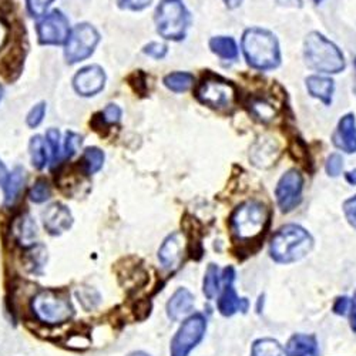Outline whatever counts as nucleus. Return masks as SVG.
I'll use <instances>...</instances> for the list:
<instances>
[{
    "label": "nucleus",
    "instance_id": "nucleus-1",
    "mask_svg": "<svg viewBox=\"0 0 356 356\" xmlns=\"http://www.w3.org/2000/svg\"><path fill=\"white\" fill-rule=\"evenodd\" d=\"M229 231L235 244L243 248L261 244L271 225V210L258 200L240 204L229 217Z\"/></svg>",
    "mask_w": 356,
    "mask_h": 356
},
{
    "label": "nucleus",
    "instance_id": "nucleus-2",
    "mask_svg": "<svg viewBox=\"0 0 356 356\" xmlns=\"http://www.w3.org/2000/svg\"><path fill=\"white\" fill-rule=\"evenodd\" d=\"M241 47L250 67L268 72L281 65V50L278 39L266 29L250 27L244 32Z\"/></svg>",
    "mask_w": 356,
    "mask_h": 356
},
{
    "label": "nucleus",
    "instance_id": "nucleus-3",
    "mask_svg": "<svg viewBox=\"0 0 356 356\" xmlns=\"http://www.w3.org/2000/svg\"><path fill=\"white\" fill-rule=\"evenodd\" d=\"M314 247V238L307 228L298 224L281 227L270 241V257L274 262L289 265L305 258Z\"/></svg>",
    "mask_w": 356,
    "mask_h": 356
},
{
    "label": "nucleus",
    "instance_id": "nucleus-4",
    "mask_svg": "<svg viewBox=\"0 0 356 356\" xmlns=\"http://www.w3.org/2000/svg\"><path fill=\"white\" fill-rule=\"evenodd\" d=\"M304 58L311 70L323 74H338L346 67L342 50L319 32H311L305 38Z\"/></svg>",
    "mask_w": 356,
    "mask_h": 356
},
{
    "label": "nucleus",
    "instance_id": "nucleus-5",
    "mask_svg": "<svg viewBox=\"0 0 356 356\" xmlns=\"http://www.w3.org/2000/svg\"><path fill=\"white\" fill-rule=\"evenodd\" d=\"M33 318L46 326H60L73 319L76 311L70 296L57 289H42L31 300Z\"/></svg>",
    "mask_w": 356,
    "mask_h": 356
},
{
    "label": "nucleus",
    "instance_id": "nucleus-6",
    "mask_svg": "<svg viewBox=\"0 0 356 356\" xmlns=\"http://www.w3.org/2000/svg\"><path fill=\"white\" fill-rule=\"evenodd\" d=\"M154 22L157 33L163 39L181 42L187 36L191 15L183 0H161L154 13Z\"/></svg>",
    "mask_w": 356,
    "mask_h": 356
},
{
    "label": "nucleus",
    "instance_id": "nucleus-7",
    "mask_svg": "<svg viewBox=\"0 0 356 356\" xmlns=\"http://www.w3.org/2000/svg\"><path fill=\"white\" fill-rule=\"evenodd\" d=\"M195 97L207 107L217 111H227L236 103V88L231 81L211 74L204 77L197 86Z\"/></svg>",
    "mask_w": 356,
    "mask_h": 356
},
{
    "label": "nucleus",
    "instance_id": "nucleus-8",
    "mask_svg": "<svg viewBox=\"0 0 356 356\" xmlns=\"http://www.w3.org/2000/svg\"><path fill=\"white\" fill-rule=\"evenodd\" d=\"M207 326L209 322L204 314L194 312L188 315L171 339L170 356H190L204 339Z\"/></svg>",
    "mask_w": 356,
    "mask_h": 356
},
{
    "label": "nucleus",
    "instance_id": "nucleus-9",
    "mask_svg": "<svg viewBox=\"0 0 356 356\" xmlns=\"http://www.w3.org/2000/svg\"><path fill=\"white\" fill-rule=\"evenodd\" d=\"M100 43V33L90 23L76 24L65 43V57L69 65H77L92 57L97 44Z\"/></svg>",
    "mask_w": 356,
    "mask_h": 356
},
{
    "label": "nucleus",
    "instance_id": "nucleus-10",
    "mask_svg": "<svg viewBox=\"0 0 356 356\" xmlns=\"http://www.w3.org/2000/svg\"><path fill=\"white\" fill-rule=\"evenodd\" d=\"M302 191H304L302 174L296 168L288 170L280 178L275 188V198L281 213L288 214L293 211L302 201Z\"/></svg>",
    "mask_w": 356,
    "mask_h": 356
},
{
    "label": "nucleus",
    "instance_id": "nucleus-11",
    "mask_svg": "<svg viewBox=\"0 0 356 356\" xmlns=\"http://www.w3.org/2000/svg\"><path fill=\"white\" fill-rule=\"evenodd\" d=\"M36 31L40 44L58 46L66 43L72 29L69 19L60 10H53L38 22Z\"/></svg>",
    "mask_w": 356,
    "mask_h": 356
},
{
    "label": "nucleus",
    "instance_id": "nucleus-12",
    "mask_svg": "<svg viewBox=\"0 0 356 356\" xmlns=\"http://www.w3.org/2000/svg\"><path fill=\"white\" fill-rule=\"evenodd\" d=\"M221 281L222 286L218 293L217 298V309L218 312L228 318L234 316L236 312H243L245 314L250 308V302L247 298H240V295L236 293L234 288V281H235V270L232 266H227L221 271Z\"/></svg>",
    "mask_w": 356,
    "mask_h": 356
},
{
    "label": "nucleus",
    "instance_id": "nucleus-13",
    "mask_svg": "<svg viewBox=\"0 0 356 356\" xmlns=\"http://www.w3.org/2000/svg\"><path fill=\"white\" fill-rule=\"evenodd\" d=\"M187 248L188 241L183 232L175 231L170 234L159 248V261L163 265V268L167 271L178 268L183 262Z\"/></svg>",
    "mask_w": 356,
    "mask_h": 356
},
{
    "label": "nucleus",
    "instance_id": "nucleus-14",
    "mask_svg": "<svg viewBox=\"0 0 356 356\" xmlns=\"http://www.w3.org/2000/svg\"><path fill=\"white\" fill-rule=\"evenodd\" d=\"M106 86V73L97 65L80 69L73 77V87L81 97H93L99 95Z\"/></svg>",
    "mask_w": 356,
    "mask_h": 356
},
{
    "label": "nucleus",
    "instance_id": "nucleus-15",
    "mask_svg": "<svg viewBox=\"0 0 356 356\" xmlns=\"http://www.w3.org/2000/svg\"><path fill=\"white\" fill-rule=\"evenodd\" d=\"M43 227L47 234L57 236L69 231L73 225V216L62 202H53L43 211Z\"/></svg>",
    "mask_w": 356,
    "mask_h": 356
},
{
    "label": "nucleus",
    "instance_id": "nucleus-16",
    "mask_svg": "<svg viewBox=\"0 0 356 356\" xmlns=\"http://www.w3.org/2000/svg\"><path fill=\"white\" fill-rule=\"evenodd\" d=\"M332 143L338 148V150H341L346 154L356 153V120H355V114L348 113L341 118L334 134H332Z\"/></svg>",
    "mask_w": 356,
    "mask_h": 356
},
{
    "label": "nucleus",
    "instance_id": "nucleus-17",
    "mask_svg": "<svg viewBox=\"0 0 356 356\" xmlns=\"http://www.w3.org/2000/svg\"><path fill=\"white\" fill-rule=\"evenodd\" d=\"M280 156L281 150L278 143L270 137L259 138L250 152V160L258 168H270L277 163Z\"/></svg>",
    "mask_w": 356,
    "mask_h": 356
},
{
    "label": "nucleus",
    "instance_id": "nucleus-18",
    "mask_svg": "<svg viewBox=\"0 0 356 356\" xmlns=\"http://www.w3.org/2000/svg\"><path fill=\"white\" fill-rule=\"evenodd\" d=\"M194 295L187 288H178L170 296L165 305V312L170 321L178 322L193 314L194 309Z\"/></svg>",
    "mask_w": 356,
    "mask_h": 356
},
{
    "label": "nucleus",
    "instance_id": "nucleus-19",
    "mask_svg": "<svg viewBox=\"0 0 356 356\" xmlns=\"http://www.w3.org/2000/svg\"><path fill=\"white\" fill-rule=\"evenodd\" d=\"M12 238L23 250L36 245L38 225L29 214H20L12 224Z\"/></svg>",
    "mask_w": 356,
    "mask_h": 356
},
{
    "label": "nucleus",
    "instance_id": "nucleus-20",
    "mask_svg": "<svg viewBox=\"0 0 356 356\" xmlns=\"http://www.w3.org/2000/svg\"><path fill=\"white\" fill-rule=\"evenodd\" d=\"M285 356H321L315 335L293 334L285 345Z\"/></svg>",
    "mask_w": 356,
    "mask_h": 356
},
{
    "label": "nucleus",
    "instance_id": "nucleus-21",
    "mask_svg": "<svg viewBox=\"0 0 356 356\" xmlns=\"http://www.w3.org/2000/svg\"><path fill=\"white\" fill-rule=\"evenodd\" d=\"M305 84H307L308 93L314 99H318L325 106H330L332 103V96L335 92V83L332 79L314 74L307 77Z\"/></svg>",
    "mask_w": 356,
    "mask_h": 356
},
{
    "label": "nucleus",
    "instance_id": "nucleus-22",
    "mask_svg": "<svg viewBox=\"0 0 356 356\" xmlns=\"http://www.w3.org/2000/svg\"><path fill=\"white\" fill-rule=\"evenodd\" d=\"M24 183H26V175H24V170L20 167H16L6 178V181L3 184V190H5V202L8 205L15 204L23 188H24Z\"/></svg>",
    "mask_w": 356,
    "mask_h": 356
},
{
    "label": "nucleus",
    "instance_id": "nucleus-23",
    "mask_svg": "<svg viewBox=\"0 0 356 356\" xmlns=\"http://www.w3.org/2000/svg\"><path fill=\"white\" fill-rule=\"evenodd\" d=\"M221 286H222V281H221V271L218 268V265L210 264L207 266L205 274H204L202 293L209 301H214L221 291Z\"/></svg>",
    "mask_w": 356,
    "mask_h": 356
},
{
    "label": "nucleus",
    "instance_id": "nucleus-24",
    "mask_svg": "<svg viewBox=\"0 0 356 356\" xmlns=\"http://www.w3.org/2000/svg\"><path fill=\"white\" fill-rule=\"evenodd\" d=\"M210 49L211 51L218 56L222 60H231L235 62L240 56L238 44L228 36H216L210 40Z\"/></svg>",
    "mask_w": 356,
    "mask_h": 356
},
{
    "label": "nucleus",
    "instance_id": "nucleus-25",
    "mask_svg": "<svg viewBox=\"0 0 356 356\" xmlns=\"http://www.w3.org/2000/svg\"><path fill=\"white\" fill-rule=\"evenodd\" d=\"M163 83L172 93H186L194 87L195 77L188 72H172L164 77Z\"/></svg>",
    "mask_w": 356,
    "mask_h": 356
},
{
    "label": "nucleus",
    "instance_id": "nucleus-26",
    "mask_svg": "<svg viewBox=\"0 0 356 356\" xmlns=\"http://www.w3.org/2000/svg\"><path fill=\"white\" fill-rule=\"evenodd\" d=\"M104 159V153L99 147H87L80 159V168L86 175H93L103 168Z\"/></svg>",
    "mask_w": 356,
    "mask_h": 356
},
{
    "label": "nucleus",
    "instance_id": "nucleus-27",
    "mask_svg": "<svg viewBox=\"0 0 356 356\" xmlns=\"http://www.w3.org/2000/svg\"><path fill=\"white\" fill-rule=\"evenodd\" d=\"M46 261H47V250L43 245L36 244L26 250L24 268L27 270V273L35 274V275L42 274Z\"/></svg>",
    "mask_w": 356,
    "mask_h": 356
},
{
    "label": "nucleus",
    "instance_id": "nucleus-28",
    "mask_svg": "<svg viewBox=\"0 0 356 356\" xmlns=\"http://www.w3.org/2000/svg\"><path fill=\"white\" fill-rule=\"evenodd\" d=\"M122 115H123V111L117 104H113V103L107 104L103 111L95 115V120H93L95 130H99L102 127L108 129L111 126L118 124L122 120Z\"/></svg>",
    "mask_w": 356,
    "mask_h": 356
},
{
    "label": "nucleus",
    "instance_id": "nucleus-29",
    "mask_svg": "<svg viewBox=\"0 0 356 356\" xmlns=\"http://www.w3.org/2000/svg\"><path fill=\"white\" fill-rule=\"evenodd\" d=\"M251 356H284V348L274 338H259L251 346Z\"/></svg>",
    "mask_w": 356,
    "mask_h": 356
},
{
    "label": "nucleus",
    "instance_id": "nucleus-30",
    "mask_svg": "<svg viewBox=\"0 0 356 356\" xmlns=\"http://www.w3.org/2000/svg\"><path fill=\"white\" fill-rule=\"evenodd\" d=\"M29 150H31V160L32 165L36 170H43L47 165V150H46V141L42 136H35L31 138L29 144Z\"/></svg>",
    "mask_w": 356,
    "mask_h": 356
},
{
    "label": "nucleus",
    "instance_id": "nucleus-31",
    "mask_svg": "<svg viewBox=\"0 0 356 356\" xmlns=\"http://www.w3.org/2000/svg\"><path fill=\"white\" fill-rule=\"evenodd\" d=\"M250 110L262 123H268L274 120L277 115V110L273 106V103L266 102L265 99H252L250 103Z\"/></svg>",
    "mask_w": 356,
    "mask_h": 356
},
{
    "label": "nucleus",
    "instance_id": "nucleus-32",
    "mask_svg": "<svg viewBox=\"0 0 356 356\" xmlns=\"http://www.w3.org/2000/svg\"><path fill=\"white\" fill-rule=\"evenodd\" d=\"M51 197V186L46 178H39L29 191V198L35 204L46 202Z\"/></svg>",
    "mask_w": 356,
    "mask_h": 356
},
{
    "label": "nucleus",
    "instance_id": "nucleus-33",
    "mask_svg": "<svg viewBox=\"0 0 356 356\" xmlns=\"http://www.w3.org/2000/svg\"><path fill=\"white\" fill-rule=\"evenodd\" d=\"M77 298H79V302L81 304V307L87 311L95 309L102 301L99 292L92 288H80L77 291Z\"/></svg>",
    "mask_w": 356,
    "mask_h": 356
},
{
    "label": "nucleus",
    "instance_id": "nucleus-34",
    "mask_svg": "<svg viewBox=\"0 0 356 356\" xmlns=\"http://www.w3.org/2000/svg\"><path fill=\"white\" fill-rule=\"evenodd\" d=\"M46 143L50 147L51 160L54 164H57L58 156H60V133L57 129H49L46 133Z\"/></svg>",
    "mask_w": 356,
    "mask_h": 356
},
{
    "label": "nucleus",
    "instance_id": "nucleus-35",
    "mask_svg": "<svg viewBox=\"0 0 356 356\" xmlns=\"http://www.w3.org/2000/svg\"><path fill=\"white\" fill-rule=\"evenodd\" d=\"M54 0H26L27 12L33 17H42L46 15L47 9L51 6Z\"/></svg>",
    "mask_w": 356,
    "mask_h": 356
},
{
    "label": "nucleus",
    "instance_id": "nucleus-36",
    "mask_svg": "<svg viewBox=\"0 0 356 356\" xmlns=\"http://www.w3.org/2000/svg\"><path fill=\"white\" fill-rule=\"evenodd\" d=\"M83 143V137L77 133L73 131H67L66 133V140H65V157L66 159H72L77 152L79 148L81 147Z\"/></svg>",
    "mask_w": 356,
    "mask_h": 356
},
{
    "label": "nucleus",
    "instance_id": "nucleus-37",
    "mask_svg": "<svg viewBox=\"0 0 356 356\" xmlns=\"http://www.w3.org/2000/svg\"><path fill=\"white\" fill-rule=\"evenodd\" d=\"M46 115V103H39L36 104L31 111H29L27 117H26V123L31 129H36L42 124L43 118Z\"/></svg>",
    "mask_w": 356,
    "mask_h": 356
},
{
    "label": "nucleus",
    "instance_id": "nucleus-38",
    "mask_svg": "<svg viewBox=\"0 0 356 356\" xmlns=\"http://www.w3.org/2000/svg\"><path fill=\"white\" fill-rule=\"evenodd\" d=\"M342 170H343V159L339 153H334L326 159L325 171L330 177H339Z\"/></svg>",
    "mask_w": 356,
    "mask_h": 356
},
{
    "label": "nucleus",
    "instance_id": "nucleus-39",
    "mask_svg": "<svg viewBox=\"0 0 356 356\" xmlns=\"http://www.w3.org/2000/svg\"><path fill=\"white\" fill-rule=\"evenodd\" d=\"M143 53L148 57L156 58V60H163V58L167 56L168 53V47L164 43L160 42H152L144 46Z\"/></svg>",
    "mask_w": 356,
    "mask_h": 356
},
{
    "label": "nucleus",
    "instance_id": "nucleus-40",
    "mask_svg": "<svg viewBox=\"0 0 356 356\" xmlns=\"http://www.w3.org/2000/svg\"><path fill=\"white\" fill-rule=\"evenodd\" d=\"M342 210L349 225L356 229V194L343 202Z\"/></svg>",
    "mask_w": 356,
    "mask_h": 356
},
{
    "label": "nucleus",
    "instance_id": "nucleus-41",
    "mask_svg": "<svg viewBox=\"0 0 356 356\" xmlns=\"http://www.w3.org/2000/svg\"><path fill=\"white\" fill-rule=\"evenodd\" d=\"M153 0H118V5H120L122 9L140 12L150 6Z\"/></svg>",
    "mask_w": 356,
    "mask_h": 356
},
{
    "label": "nucleus",
    "instance_id": "nucleus-42",
    "mask_svg": "<svg viewBox=\"0 0 356 356\" xmlns=\"http://www.w3.org/2000/svg\"><path fill=\"white\" fill-rule=\"evenodd\" d=\"M349 308H350V300L348 298L346 295H342V296H338V298L335 300L334 307H332V312L335 315L345 316V315L349 314Z\"/></svg>",
    "mask_w": 356,
    "mask_h": 356
},
{
    "label": "nucleus",
    "instance_id": "nucleus-43",
    "mask_svg": "<svg viewBox=\"0 0 356 356\" xmlns=\"http://www.w3.org/2000/svg\"><path fill=\"white\" fill-rule=\"evenodd\" d=\"M9 38H10L9 24L2 17H0V50H2L8 44Z\"/></svg>",
    "mask_w": 356,
    "mask_h": 356
},
{
    "label": "nucleus",
    "instance_id": "nucleus-44",
    "mask_svg": "<svg viewBox=\"0 0 356 356\" xmlns=\"http://www.w3.org/2000/svg\"><path fill=\"white\" fill-rule=\"evenodd\" d=\"M349 322H350V330L356 334V291L353 292V296L350 300V308H349Z\"/></svg>",
    "mask_w": 356,
    "mask_h": 356
},
{
    "label": "nucleus",
    "instance_id": "nucleus-45",
    "mask_svg": "<svg viewBox=\"0 0 356 356\" xmlns=\"http://www.w3.org/2000/svg\"><path fill=\"white\" fill-rule=\"evenodd\" d=\"M8 175H9L8 168H6V165L3 164V161L0 160V186H3V184H5Z\"/></svg>",
    "mask_w": 356,
    "mask_h": 356
},
{
    "label": "nucleus",
    "instance_id": "nucleus-46",
    "mask_svg": "<svg viewBox=\"0 0 356 356\" xmlns=\"http://www.w3.org/2000/svg\"><path fill=\"white\" fill-rule=\"evenodd\" d=\"M345 180L348 184L350 186H356V168L355 170H350L345 174Z\"/></svg>",
    "mask_w": 356,
    "mask_h": 356
},
{
    "label": "nucleus",
    "instance_id": "nucleus-47",
    "mask_svg": "<svg viewBox=\"0 0 356 356\" xmlns=\"http://www.w3.org/2000/svg\"><path fill=\"white\" fill-rule=\"evenodd\" d=\"M224 3L228 9H236V8L241 6L243 0H224Z\"/></svg>",
    "mask_w": 356,
    "mask_h": 356
},
{
    "label": "nucleus",
    "instance_id": "nucleus-48",
    "mask_svg": "<svg viewBox=\"0 0 356 356\" xmlns=\"http://www.w3.org/2000/svg\"><path fill=\"white\" fill-rule=\"evenodd\" d=\"M140 74H141V70H138L137 73H134V76H136V79H137V81H138V83H141V81H140ZM145 92H147V86H145V84H143L141 93H143V95H145ZM137 93H140V88H137Z\"/></svg>",
    "mask_w": 356,
    "mask_h": 356
},
{
    "label": "nucleus",
    "instance_id": "nucleus-49",
    "mask_svg": "<svg viewBox=\"0 0 356 356\" xmlns=\"http://www.w3.org/2000/svg\"><path fill=\"white\" fill-rule=\"evenodd\" d=\"M127 356H150V355H148V353L144 352V350H134V352L129 353Z\"/></svg>",
    "mask_w": 356,
    "mask_h": 356
},
{
    "label": "nucleus",
    "instance_id": "nucleus-50",
    "mask_svg": "<svg viewBox=\"0 0 356 356\" xmlns=\"http://www.w3.org/2000/svg\"><path fill=\"white\" fill-rule=\"evenodd\" d=\"M2 99H3V87L0 84V102H2Z\"/></svg>",
    "mask_w": 356,
    "mask_h": 356
},
{
    "label": "nucleus",
    "instance_id": "nucleus-51",
    "mask_svg": "<svg viewBox=\"0 0 356 356\" xmlns=\"http://www.w3.org/2000/svg\"><path fill=\"white\" fill-rule=\"evenodd\" d=\"M353 67H355V72H356V57H355V60H353ZM355 92H356V86H355Z\"/></svg>",
    "mask_w": 356,
    "mask_h": 356
},
{
    "label": "nucleus",
    "instance_id": "nucleus-52",
    "mask_svg": "<svg viewBox=\"0 0 356 356\" xmlns=\"http://www.w3.org/2000/svg\"><path fill=\"white\" fill-rule=\"evenodd\" d=\"M312 2H314V3H315V5H319V3H321V2H322V0H312Z\"/></svg>",
    "mask_w": 356,
    "mask_h": 356
}]
</instances>
